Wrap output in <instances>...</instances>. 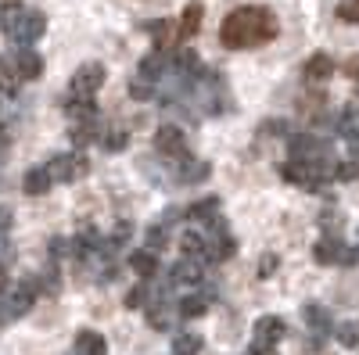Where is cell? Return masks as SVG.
Here are the masks:
<instances>
[{"mask_svg":"<svg viewBox=\"0 0 359 355\" xmlns=\"http://www.w3.org/2000/svg\"><path fill=\"white\" fill-rule=\"evenodd\" d=\"M280 33V22L269 8H259V4H248V8H237L223 18L219 25V40L226 50H252V47H262Z\"/></svg>","mask_w":359,"mask_h":355,"instance_id":"obj_1","label":"cell"},{"mask_svg":"<svg viewBox=\"0 0 359 355\" xmlns=\"http://www.w3.org/2000/svg\"><path fill=\"white\" fill-rule=\"evenodd\" d=\"M104 65L101 62H86L72 72L69 90L62 97V108L72 123H86V118H97V90L104 86Z\"/></svg>","mask_w":359,"mask_h":355,"instance_id":"obj_2","label":"cell"},{"mask_svg":"<svg viewBox=\"0 0 359 355\" xmlns=\"http://www.w3.org/2000/svg\"><path fill=\"white\" fill-rule=\"evenodd\" d=\"M0 33L15 47H33L47 33V15L22 0H0Z\"/></svg>","mask_w":359,"mask_h":355,"instance_id":"obj_3","label":"cell"},{"mask_svg":"<svg viewBox=\"0 0 359 355\" xmlns=\"http://www.w3.org/2000/svg\"><path fill=\"white\" fill-rule=\"evenodd\" d=\"M40 76H43V57L33 47H18V54L0 57V90L8 97L18 94V83L40 79Z\"/></svg>","mask_w":359,"mask_h":355,"instance_id":"obj_4","label":"cell"},{"mask_svg":"<svg viewBox=\"0 0 359 355\" xmlns=\"http://www.w3.org/2000/svg\"><path fill=\"white\" fill-rule=\"evenodd\" d=\"M36 294H40V280H25V284L4 291V294H0V298H4V302H0V319H18V316H25L29 309H33Z\"/></svg>","mask_w":359,"mask_h":355,"instance_id":"obj_5","label":"cell"},{"mask_svg":"<svg viewBox=\"0 0 359 355\" xmlns=\"http://www.w3.org/2000/svg\"><path fill=\"white\" fill-rule=\"evenodd\" d=\"M47 169H50V180L54 183H79L83 176L90 172V158L83 151H65V155L50 158Z\"/></svg>","mask_w":359,"mask_h":355,"instance_id":"obj_6","label":"cell"},{"mask_svg":"<svg viewBox=\"0 0 359 355\" xmlns=\"http://www.w3.org/2000/svg\"><path fill=\"white\" fill-rule=\"evenodd\" d=\"M155 151H158L162 158H169V162L191 155V151H187V137H184V130L172 126V123L158 126V133H155Z\"/></svg>","mask_w":359,"mask_h":355,"instance_id":"obj_7","label":"cell"},{"mask_svg":"<svg viewBox=\"0 0 359 355\" xmlns=\"http://www.w3.org/2000/svg\"><path fill=\"white\" fill-rule=\"evenodd\" d=\"M287 151H291V158H331L327 140H320L313 133H291L287 137Z\"/></svg>","mask_w":359,"mask_h":355,"instance_id":"obj_8","label":"cell"},{"mask_svg":"<svg viewBox=\"0 0 359 355\" xmlns=\"http://www.w3.org/2000/svg\"><path fill=\"white\" fill-rule=\"evenodd\" d=\"M172 169H176V180H180V183H201V180H208V176H212V165H208L205 158H191V155L176 158Z\"/></svg>","mask_w":359,"mask_h":355,"instance_id":"obj_9","label":"cell"},{"mask_svg":"<svg viewBox=\"0 0 359 355\" xmlns=\"http://www.w3.org/2000/svg\"><path fill=\"white\" fill-rule=\"evenodd\" d=\"M334 130H338V133L345 137V144H348V158L359 162V111H355V108H345L341 118L334 123Z\"/></svg>","mask_w":359,"mask_h":355,"instance_id":"obj_10","label":"cell"},{"mask_svg":"<svg viewBox=\"0 0 359 355\" xmlns=\"http://www.w3.org/2000/svg\"><path fill=\"white\" fill-rule=\"evenodd\" d=\"M284 337V319L280 316H262L255 323V344L252 348H273Z\"/></svg>","mask_w":359,"mask_h":355,"instance_id":"obj_11","label":"cell"},{"mask_svg":"<svg viewBox=\"0 0 359 355\" xmlns=\"http://www.w3.org/2000/svg\"><path fill=\"white\" fill-rule=\"evenodd\" d=\"M302 319L309 323V330H313V348H320V341L331 334V312H327L323 305H306Z\"/></svg>","mask_w":359,"mask_h":355,"instance_id":"obj_12","label":"cell"},{"mask_svg":"<svg viewBox=\"0 0 359 355\" xmlns=\"http://www.w3.org/2000/svg\"><path fill=\"white\" fill-rule=\"evenodd\" d=\"M147 33H151V43H155V50H172V43L180 40V25L172 22V18H158V22H151L147 25Z\"/></svg>","mask_w":359,"mask_h":355,"instance_id":"obj_13","label":"cell"},{"mask_svg":"<svg viewBox=\"0 0 359 355\" xmlns=\"http://www.w3.org/2000/svg\"><path fill=\"white\" fill-rule=\"evenodd\" d=\"M201 277H205V262L201 258H180L176 265H172V273H169V284H201Z\"/></svg>","mask_w":359,"mask_h":355,"instance_id":"obj_14","label":"cell"},{"mask_svg":"<svg viewBox=\"0 0 359 355\" xmlns=\"http://www.w3.org/2000/svg\"><path fill=\"white\" fill-rule=\"evenodd\" d=\"M165 72H169V54H165V50L144 54V62H140V79H144V83H151V86H155Z\"/></svg>","mask_w":359,"mask_h":355,"instance_id":"obj_15","label":"cell"},{"mask_svg":"<svg viewBox=\"0 0 359 355\" xmlns=\"http://www.w3.org/2000/svg\"><path fill=\"white\" fill-rule=\"evenodd\" d=\"M54 187V180H50V169L47 165H36V169H29L25 176H22V190L29 194V197H40V194H47Z\"/></svg>","mask_w":359,"mask_h":355,"instance_id":"obj_16","label":"cell"},{"mask_svg":"<svg viewBox=\"0 0 359 355\" xmlns=\"http://www.w3.org/2000/svg\"><path fill=\"white\" fill-rule=\"evenodd\" d=\"M334 76V57L331 54H313L306 69H302V79L306 83H323V79H331Z\"/></svg>","mask_w":359,"mask_h":355,"instance_id":"obj_17","label":"cell"},{"mask_svg":"<svg viewBox=\"0 0 359 355\" xmlns=\"http://www.w3.org/2000/svg\"><path fill=\"white\" fill-rule=\"evenodd\" d=\"M130 270L140 277V280H151L155 273H158V251H151V248H140V251H133L130 255Z\"/></svg>","mask_w":359,"mask_h":355,"instance_id":"obj_18","label":"cell"},{"mask_svg":"<svg viewBox=\"0 0 359 355\" xmlns=\"http://www.w3.org/2000/svg\"><path fill=\"white\" fill-rule=\"evenodd\" d=\"M69 355H108V344H104V337L97 330H79Z\"/></svg>","mask_w":359,"mask_h":355,"instance_id":"obj_19","label":"cell"},{"mask_svg":"<svg viewBox=\"0 0 359 355\" xmlns=\"http://www.w3.org/2000/svg\"><path fill=\"white\" fill-rule=\"evenodd\" d=\"M187 219H194V223H212V219H219V197H201V201H194V204H187Z\"/></svg>","mask_w":359,"mask_h":355,"instance_id":"obj_20","label":"cell"},{"mask_svg":"<svg viewBox=\"0 0 359 355\" xmlns=\"http://www.w3.org/2000/svg\"><path fill=\"white\" fill-rule=\"evenodd\" d=\"M205 312H208V298H205V294H187V298L176 302V316L180 319H198Z\"/></svg>","mask_w":359,"mask_h":355,"instance_id":"obj_21","label":"cell"},{"mask_svg":"<svg viewBox=\"0 0 359 355\" xmlns=\"http://www.w3.org/2000/svg\"><path fill=\"white\" fill-rule=\"evenodd\" d=\"M180 251H184L187 258H201L205 262V233L184 230V233H180Z\"/></svg>","mask_w":359,"mask_h":355,"instance_id":"obj_22","label":"cell"},{"mask_svg":"<svg viewBox=\"0 0 359 355\" xmlns=\"http://www.w3.org/2000/svg\"><path fill=\"white\" fill-rule=\"evenodd\" d=\"M69 140L76 147H86V144H94L97 140V118H86V123H72V133Z\"/></svg>","mask_w":359,"mask_h":355,"instance_id":"obj_23","label":"cell"},{"mask_svg":"<svg viewBox=\"0 0 359 355\" xmlns=\"http://www.w3.org/2000/svg\"><path fill=\"white\" fill-rule=\"evenodd\" d=\"M201 18H205V8H201V4H187L184 18L176 22V25H180V36H194L198 25H201Z\"/></svg>","mask_w":359,"mask_h":355,"instance_id":"obj_24","label":"cell"},{"mask_svg":"<svg viewBox=\"0 0 359 355\" xmlns=\"http://www.w3.org/2000/svg\"><path fill=\"white\" fill-rule=\"evenodd\" d=\"M201 337L198 334H176L172 337V355H198L201 351Z\"/></svg>","mask_w":359,"mask_h":355,"instance_id":"obj_25","label":"cell"},{"mask_svg":"<svg viewBox=\"0 0 359 355\" xmlns=\"http://www.w3.org/2000/svg\"><path fill=\"white\" fill-rule=\"evenodd\" d=\"M165 244H169V230H165V223L147 226V248H151V251H162Z\"/></svg>","mask_w":359,"mask_h":355,"instance_id":"obj_26","label":"cell"},{"mask_svg":"<svg viewBox=\"0 0 359 355\" xmlns=\"http://www.w3.org/2000/svg\"><path fill=\"white\" fill-rule=\"evenodd\" d=\"M101 144H104V151H111V155H115V151H123V147L130 144V133H126V130H111V133H104V140H101Z\"/></svg>","mask_w":359,"mask_h":355,"instance_id":"obj_27","label":"cell"},{"mask_svg":"<svg viewBox=\"0 0 359 355\" xmlns=\"http://www.w3.org/2000/svg\"><path fill=\"white\" fill-rule=\"evenodd\" d=\"M147 284H137V287H130V294H126V309H144L147 305Z\"/></svg>","mask_w":359,"mask_h":355,"instance_id":"obj_28","label":"cell"},{"mask_svg":"<svg viewBox=\"0 0 359 355\" xmlns=\"http://www.w3.org/2000/svg\"><path fill=\"white\" fill-rule=\"evenodd\" d=\"M338 18L348 25H359V0H341L338 4Z\"/></svg>","mask_w":359,"mask_h":355,"instance_id":"obj_29","label":"cell"},{"mask_svg":"<svg viewBox=\"0 0 359 355\" xmlns=\"http://www.w3.org/2000/svg\"><path fill=\"white\" fill-rule=\"evenodd\" d=\"M345 348H355L359 344V323H345V327H338V334H334Z\"/></svg>","mask_w":359,"mask_h":355,"instance_id":"obj_30","label":"cell"},{"mask_svg":"<svg viewBox=\"0 0 359 355\" xmlns=\"http://www.w3.org/2000/svg\"><path fill=\"white\" fill-rule=\"evenodd\" d=\"M158 90H155V86H147V83H130V97H137V101H147V97H155Z\"/></svg>","mask_w":359,"mask_h":355,"instance_id":"obj_31","label":"cell"},{"mask_svg":"<svg viewBox=\"0 0 359 355\" xmlns=\"http://www.w3.org/2000/svg\"><path fill=\"white\" fill-rule=\"evenodd\" d=\"M273 270H277V255H262V262H259V277H273Z\"/></svg>","mask_w":359,"mask_h":355,"instance_id":"obj_32","label":"cell"},{"mask_svg":"<svg viewBox=\"0 0 359 355\" xmlns=\"http://www.w3.org/2000/svg\"><path fill=\"white\" fill-rule=\"evenodd\" d=\"M345 72H348V76L355 79V86H359V57H352V62L345 65Z\"/></svg>","mask_w":359,"mask_h":355,"instance_id":"obj_33","label":"cell"},{"mask_svg":"<svg viewBox=\"0 0 359 355\" xmlns=\"http://www.w3.org/2000/svg\"><path fill=\"white\" fill-rule=\"evenodd\" d=\"M4 291H8V265L0 262V294H4Z\"/></svg>","mask_w":359,"mask_h":355,"instance_id":"obj_34","label":"cell"},{"mask_svg":"<svg viewBox=\"0 0 359 355\" xmlns=\"http://www.w3.org/2000/svg\"><path fill=\"white\" fill-rule=\"evenodd\" d=\"M11 226V209H0V230Z\"/></svg>","mask_w":359,"mask_h":355,"instance_id":"obj_35","label":"cell"}]
</instances>
